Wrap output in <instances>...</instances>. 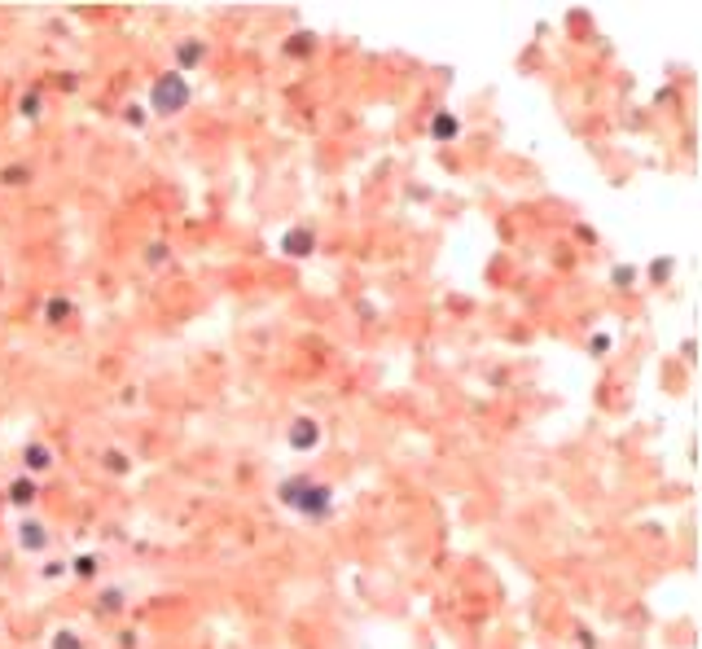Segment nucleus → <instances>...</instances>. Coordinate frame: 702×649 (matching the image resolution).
<instances>
[{
    "label": "nucleus",
    "mask_w": 702,
    "mask_h": 649,
    "mask_svg": "<svg viewBox=\"0 0 702 649\" xmlns=\"http://www.w3.org/2000/svg\"><path fill=\"white\" fill-rule=\"evenodd\" d=\"M176 102H185V84H176V79H162V84H158V106L171 110Z\"/></svg>",
    "instance_id": "1"
}]
</instances>
